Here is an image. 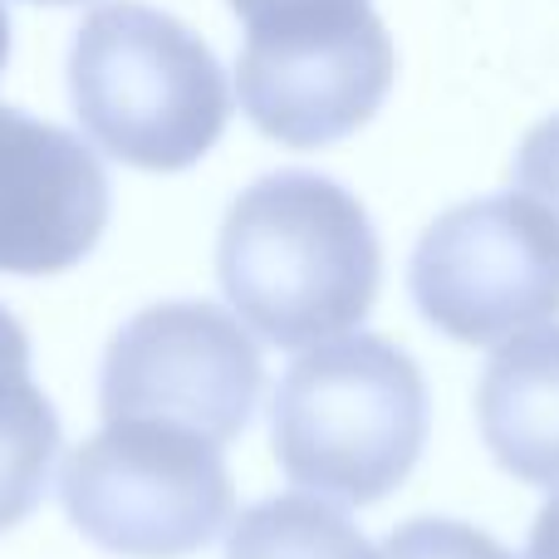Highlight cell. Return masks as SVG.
Wrapping results in <instances>:
<instances>
[{"mask_svg":"<svg viewBox=\"0 0 559 559\" xmlns=\"http://www.w3.org/2000/svg\"><path fill=\"white\" fill-rule=\"evenodd\" d=\"M216 275L265 344L314 348L368 319L383 285V246L344 182L285 167L231 202L216 236Z\"/></svg>","mask_w":559,"mask_h":559,"instance_id":"6da1fadb","label":"cell"},{"mask_svg":"<svg viewBox=\"0 0 559 559\" xmlns=\"http://www.w3.org/2000/svg\"><path fill=\"white\" fill-rule=\"evenodd\" d=\"M432 397L407 348L344 334L305 354L275 388L271 442L295 486L373 506L407 481L427 447Z\"/></svg>","mask_w":559,"mask_h":559,"instance_id":"7a4b0ae2","label":"cell"},{"mask_svg":"<svg viewBox=\"0 0 559 559\" xmlns=\"http://www.w3.org/2000/svg\"><path fill=\"white\" fill-rule=\"evenodd\" d=\"M69 98L108 157L182 173L226 133L231 88L197 29L143 0L88 10L69 49Z\"/></svg>","mask_w":559,"mask_h":559,"instance_id":"3957f363","label":"cell"},{"mask_svg":"<svg viewBox=\"0 0 559 559\" xmlns=\"http://www.w3.org/2000/svg\"><path fill=\"white\" fill-rule=\"evenodd\" d=\"M59 501L84 540L123 559L197 555L236 511L222 442L147 417L104 423V432L74 447Z\"/></svg>","mask_w":559,"mask_h":559,"instance_id":"277c9868","label":"cell"},{"mask_svg":"<svg viewBox=\"0 0 559 559\" xmlns=\"http://www.w3.org/2000/svg\"><path fill=\"white\" fill-rule=\"evenodd\" d=\"M413 305L456 344H501L559 314V216L525 192L442 212L407 265Z\"/></svg>","mask_w":559,"mask_h":559,"instance_id":"5b68a950","label":"cell"},{"mask_svg":"<svg viewBox=\"0 0 559 559\" xmlns=\"http://www.w3.org/2000/svg\"><path fill=\"white\" fill-rule=\"evenodd\" d=\"M261 348L226 309L206 299L147 305L108 338L98 368L104 423H173L212 442L251 427L261 403Z\"/></svg>","mask_w":559,"mask_h":559,"instance_id":"8992f818","label":"cell"},{"mask_svg":"<svg viewBox=\"0 0 559 559\" xmlns=\"http://www.w3.org/2000/svg\"><path fill=\"white\" fill-rule=\"evenodd\" d=\"M397 49L383 20L368 15L295 35H246L236 59L241 108L271 143L329 147L383 108Z\"/></svg>","mask_w":559,"mask_h":559,"instance_id":"52a82bcc","label":"cell"},{"mask_svg":"<svg viewBox=\"0 0 559 559\" xmlns=\"http://www.w3.org/2000/svg\"><path fill=\"white\" fill-rule=\"evenodd\" d=\"M114 212L98 153L69 128L0 104V275H59Z\"/></svg>","mask_w":559,"mask_h":559,"instance_id":"ba28073f","label":"cell"},{"mask_svg":"<svg viewBox=\"0 0 559 559\" xmlns=\"http://www.w3.org/2000/svg\"><path fill=\"white\" fill-rule=\"evenodd\" d=\"M476 423L501 472L525 486H559V324L525 329L486 364Z\"/></svg>","mask_w":559,"mask_h":559,"instance_id":"9c48e42d","label":"cell"},{"mask_svg":"<svg viewBox=\"0 0 559 559\" xmlns=\"http://www.w3.org/2000/svg\"><path fill=\"white\" fill-rule=\"evenodd\" d=\"M59 462V413L29 378V338L0 305V535L35 515Z\"/></svg>","mask_w":559,"mask_h":559,"instance_id":"30bf717a","label":"cell"},{"mask_svg":"<svg viewBox=\"0 0 559 559\" xmlns=\"http://www.w3.org/2000/svg\"><path fill=\"white\" fill-rule=\"evenodd\" d=\"M226 559H383L354 521L319 496L289 491L255 501L231 521Z\"/></svg>","mask_w":559,"mask_h":559,"instance_id":"8fae6325","label":"cell"},{"mask_svg":"<svg viewBox=\"0 0 559 559\" xmlns=\"http://www.w3.org/2000/svg\"><path fill=\"white\" fill-rule=\"evenodd\" d=\"M383 559H515L496 535L447 515H417L383 540Z\"/></svg>","mask_w":559,"mask_h":559,"instance_id":"7c38bea8","label":"cell"},{"mask_svg":"<svg viewBox=\"0 0 559 559\" xmlns=\"http://www.w3.org/2000/svg\"><path fill=\"white\" fill-rule=\"evenodd\" d=\"M246 35H275V29H305L324 20H348L373 10L368 0H231Z\"/></svg>","mask_w":559,"mask_h":559,"instance_id":"4fadbf2b","label":"cell"},{"mask_svg":"<svg viewBox=\"0 0 559 559\" xmlns=\"http://www.w3.org/2000/svg\"><path fill=\"white\" fill-rule=\"evenodd\" d=\"M511 177L525 197H535V202L550 206V212L559 216V114L545 118V123H535L531 133H525Z\"/></svg>","mask_w":559,"mask_h":559,"instance_id":"5bb4252c","label":"cell"},{"mask_svg":"<svg viewBox=\"0 0 559 559\" xmlns=\"http://www.w3.org/2000/svg\"><path fill=\"white\" fill-rule=\"evenodd\" d=\"M525 559H559V491L540 506L531 525V545H525Z\"/></svg>","mask_w":559,"mask_h":559,"instance_id":"9a60e30c","label":"cell"},{"mask_svg":"<svg viewBox=\"0 0 559 559\" xmlns=\"http://www.w3.org/2000/svg\"><path fill=\"white\" fill-rule=\"evenodd\" d=\"M10 64V15H5V0H0V74Z\"/></svg>","mask_w":559,"mask_h":559,"instance_id":"2e32d148","label":"cell"},{"mask_svg":"<svg viewBox=\"0 0 559 559\" xmlns=\"http://www.w3.org/2000/svg\"><path fill=\"white\" fill-rule=\"evenodd\" d=\"M29 5H74V0H29Z\"/></svg>","mask_w":559,"mask_h":559,"instance_id":"e0dca14e","label":"cell"}]
</instances>
